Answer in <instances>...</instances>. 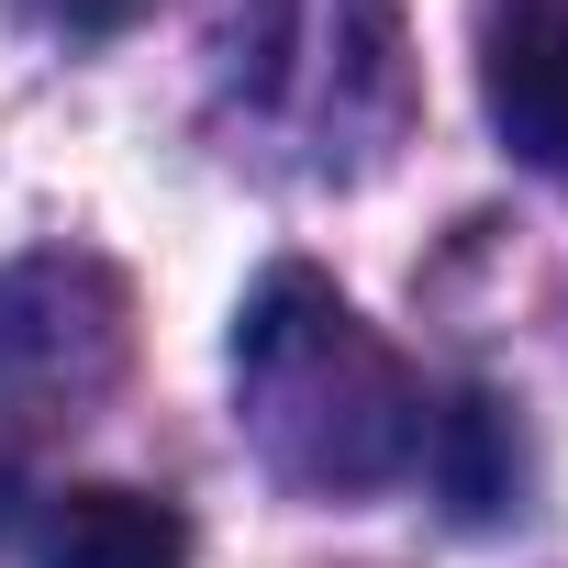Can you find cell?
Returning a JSON list of instances; mask_svg holds the SVG:
<instances>
[{
	"instance_id": "obj_1",
	"label": "cell",
	"mask_w": 568,
	"mask_h": 568,
	"mask_svg": "<svg viewBox=\"0 0 568 568\" xmlns=\"http://www.w3.org/2000/svg\"><path fill=\"white\" fill-rule=\"evenodd\" d=\"M234 413L291 490H368L424 446L402 357L313 267H267L256 302L234 313Z\"/></svg>"
},
{
	"instance_id": "obj_2",
	"label": "cell",
	"mask_w": 568,
	"mask_h": 568,
	"mask_svg": "<svg viewBox=\"0 0 568 568\" xmlns=\"http://www.w3.org/2000/svg\"><path fill=\"white\" fill-rule=\"evenodd\" d=\"M123 278L101 256H23L0 278V390L23 402H79L123 368Z\"/></svg>"
},
{
	"instance_id": "obj_3",
	"label": "cell",
	"mask_w": 568,
	"mask_h": 568,
	"mask_svg": "<svg viewBox=\"0 0 568 568\" xmlns=\"http://www.w3.org/2000/svg\"><path fill=\"white\" fill-rule=\"evenodd\" d=\"M479 101L490 134L568 190V0H479Z\"/></svg>"
},
{
	"instance_id": "obj_4",
	"label": "cell",
	"mask_w": 568,
	"mask_h": 568,
	"mask_svg": "<svg viewBox=\"0 0 568 568\" xmlns=\"http://www.w3.org/2000/svg\"><path fill=\"white\" fill-rule=\"evenodd\" d=\"M45 568H190V513L156 490H68L45 524Z\"/></svg>"
},
{
	"instance_id": "obj_5",
	"label": "cell",
	"mask_w": 568,
	"mask_h": 568,
	"mask_svg": "<svg viewBox=\"0 0 568 568\" xmlns=\"http://www.w3.org/2000/svg\"><path fill=\"white\" fill-rule=\"evenodd\" d=\"M134 12H145V0H34V23H57V34H90V45H101V34H123Z\"/></svg>"
},
{
	"instance_id": "obj_6",
	"label": "cell",
	"mask_w": 568,
	"mask_h": 568,
	"mask_svg": "<svg viewBox=\"0 0 568 568\" xmlns=\"http://www.w3.org/2000/svg\"><path fill=\"white\" fill-rule=\"evenodd\" d=\"M12 490H23V457L0 446V535H12Z\"/></svg>"
}]
</instances>
